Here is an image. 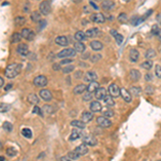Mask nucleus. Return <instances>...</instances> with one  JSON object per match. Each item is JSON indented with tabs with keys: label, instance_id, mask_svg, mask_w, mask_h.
<instances>
[{
	"label": "nucleus",
	"instance_id": "obj_1",
	"mask_svg": "<svg viewBox=\"0 0 161 161\" xmlns=\"http://www.w3.org/2000/svg\"><path fill=\"white\" fill-rule=\"evenodd\" d=\"M22 70V65L20 64H10L8 65L5 70V75L8 78H14L16 75H18Z\"/></svg>",
	"mask_w": 161,
	"mask_h": 161
},
{
	"label": "nucleus",
	"instance_id": "obj_2",
	"mask_svg": "<svg viewBox=\"0 0 161 161\" xmlns=\"http://www.w3.org/2000/svg\"><path fill=\"white\" fill-rule=\"evenodd\" d=\"M120 93H122V89L118 87L116 84H111L110 87H109V93H110L111 97L113 98H117L120 96Z\"/></svg>",
	"mask_w": 161,
	"mask_h": 161
},
{
	"label": "nucleus",
	"instance_id": "obj_3",
	"mask_svg": "<svg viewBox=\"0 0 161 161\" xmlns=\"http://www.w3.org/2000/svg\"><path fill=\"white\" fill-rule=\"evenodd\" d=\"M74 55H75V49H65L57 54V57L66 59L67 57H72V56H74Z\"/></svg>",
	"mask_w": 161,
	"mask_h": 161
},
{
	"label": "nucleus",
	"instance_id": "obj_4",
	"mask_svg": "<svg viewBox=\"0 0 161 161\" xmlns=\"http://www.w3.org/2000/svg\"><path fill=\"white\" fill-rule=\"evenodd\" d=\"M51 2L49 1H42L40 3V13L43 15H47L51 12Z\"/></svg>",
	"mask_w": 161,
	"mask_h": 161
},
{
	"label": "nucleus",
	"instance_id": "obj_5",
	"mask_svg": "<svg viewBox=\"0 0 161 161\" xmlns=\"http://www.w3.org/2000/svg\"><path fill=\"white\" fill-rule=\"evenodd\" d=\"M97 124L100 126V127L103 128H107V127H111L112 126V122L107 117L105 116H100V117L97 118Z\"/></svg>",
	"mask_w": 161,
	"mask_h": 161
},
{
	"label": "nucleus",
	"instance_id": "obj_6",
	"mask_svg": "<svg viewBox=\"0 0 161 161\" xmlns=\"http://www.w3.org/2000/svg\"><path fill=\"white\" fill-rule=\"evenodd\" d=\"M33 84L37 87H44L47 85V78L44 75H39L33 80Z\"/></svg>",
	"mask_w": 161,
	"mask_h": 161
},
{
	"label": "nucleus",
	"instance_id": "obj_7",
	"mask_svg": "<svg viewBox=\"0 0 161 161\" xmlns=\"http://www.w3.org/2000/svg\"><path fill=\"white\" fill-rule=\"evenodd\" d=\"M22 37L24 38V39L28 40V41H32V40L34 39V32L32 31V30L28 29V28H24V29L22 30Z\"/></svg>",
	"mask_w": 161,
	"mask_h": 161
},
{
	"label": "nucleus",
	"instance_id": "obj_8",
	"mask_svg": "<svg viewBox=\"0 0 161 161\" xmlns=\"http://www.w3.org/2000/svg\"><path fill=\"white\" fill-rule=\"evenodd\" d=\"M90 20L93 23H97V24H102L105 22V16L102 13H95V14H91Z\"/></svg>",
	"mask_w": 161,
	"mask_h": 161
},
{
	"label": "nucleus",
	"instance_id": "obj_9",
	"mask_svg": "<svg viewBox=\"0 0 161 161\" xmlns=\"http://www.w3.org/2000/svg\"><path fill=\"white\" fill-rule=\"evenodd\" d=\"M83 142L85 145L88 146H95L97 145V139L93 135H84L83 137Z\"/></svg>",
	"mask_w": 161,
	"mask_h": 161
},
{
	"label": "nucleus",
	"instance_id": "obj_10",
	"mask_svg": "<svg viewBox=\"0 0 161 161\" xmlns=\"http://www.w3.org/2000/svg\"><path fill=\"white\" fill-rule=\"evenodd\" d=\"M106 96H107L106 89H105V88H102V87H100L95 93V97H96V99H97L98 101H99V100H104L105 98H106Z\"/></svg>",
	"mask_w": 161,
	"mask_h": 161
},
{
	"label": "nucleus",
	"instance_id": "obj_11",
	"mask_svg": "<svg viewBox=\"0 0 161 161\" xmlns=\"http://www.w3.org/2000/svg\"><path fill=\"white\" fill-rule=\"evenodd\" d=\"M74 151H75L80 157L84 156V155H86L88 153V147H87V145H85V144H80L74 149Z\"/></svg>",
	"mask_w": 161,
	"mask_h": 161
},
{
	"label": "nucleus",
	"instance_id": "obj_12",
	"mask_svg": "<svg viewBox=\"0 0 161 161\" xmlns=\"http://www.w3.org/2000/svg\"><path fill=\"white\" fill-rule=\"evenodd\" d=\"M17 53L22 55V56H27L28 54H29V49H28V45L27 44H20L18 46H17Z\"/></svg>",
	"mask_w": 161,
	"mask_h": 161
},
{
	"label": "nucleus",
	"instance_id": "obj_13",
	"mask_svg": "<svg viewBox=\"0 0 161 161\" xmlns=\"http://www.w3.org/2000/svg\"><path fill=\"white\" fill-rule=\"evenodd\" d=\"M40 97L43 99L44 101H51L53 99V95L49 89H42L40 91Z\"/></svg>",
	"mask_w": 161,
	"mask_h": 161
},
{
	"label": "nucleus",
	"instance_id": "obj_14",
	"mask_svg": "<svg viewBox=\"0 0 161 161\" xmlns=\"http://www.w3.org/2000/svg\"><path fill=\"white\" fill-rule=\"evenodd\" d=\"M89 107H90L91 112H100L102 110V105L99 101H93L89 104Z\"/></svg>",
	"mask_w": 161,
	"mask_h": 161
},
{
	"label": "nucleus",
	"instance_id": "obj_15",
	"mask_svg": "<svg viewBox=\"0 0 161 161\" xmlns=\"http://www.w3.org/2000/svg\"><path fill=\"white\" fill-rule=\"evenodd\" d=\"M129 76L133 82H137V80L141 78V73H140V71L137 70V69H132V70L130 71Z\"/></svg>",
	"mask_w": 161,
	"mask_h": 161
},
{
	"label": "nucleus",
	"instance_id": "obj_16",
	"mask_svg": "<svg viewBox=\"0 0 161 161\" xmlns=\"http://www.w3.org/2000/svg\"><path fill=\"white\" fill-rule=\"evenodd\" d=\"M98 78L97 74L95 73V72H93V71H88L87 73L85 74V77H84V80H87V82H89V83H91V82H96V80Z\"/></svg>",
	"mask_w": 161,
	"mask_h": 161
},
{
	"label": "nucleus",
	"instance_id": "obj_17",
	"mask_svg": "<svg viewBox=\"0 0 161 161\" xmlns=\"http://www.w3.org/2000/svg\"><path fill=\"white\" fill-rule=\"evenodd\" d=\"M99 88H100L99 87V83L96 80V82H91V83H89V85L87 86V91L88 93H96Z\"/></svg>",
	"mask_w": 161,
	"mask_h": 161
},
{
	"label": "nucleus",
	"instance_id": "obj_18",
	"mask_svg": "<svg viewBox=\"0 0 161 161\" xmlns=\"http://www.w3.org/2000/svg\"><path fill=\"white\" fill-rule=\"evenodd\" d=\"M85 33H86V37L87 38H93V37L99 36L100 30L98 29V28H90V29H88Z\"/></svg>",
	"mask_w": 161,
	"mask_h": 161
},
{
	"label": "nucleus",
	"instance_id": "obj_19",
	"mask_svg": "<svg viewBox=\"0 0 161 161\" xmlns=\"http://www.w3.org/2000/svg\"><path fill=\"white\" fill-rule=\"evenodd\" d=\"M93 118V114L90 112H84L83 114H82V122H85V124H87V122H91V119Z\"/></svg>",
	"mask_w": 161,
	"mask_h": 161
},
{
	"label": "nucleus",
	"instance_id": "obj_20",
	"mask_svg": "<svg viewBox=\"0 0 161 161\" xmlns=\"http://www.w3.org/2000/svg\"><path fill=\"white\" fill-rule=\"evenodd\" d=\"M55 42H56L58 45H60V46H67L69 44L68 39H67V37H65V36H60V37L56 38Z\"/></svg>",
	"mask_w": 161,
	"mask_h": 161
},
{
	"label": "nucleus",
	"instance_id": "obj_21",
	"mask_svg": "<svg viewBox=\"0 0 161 161\" xmlns=\"http://www.w3.org/2000/svg\"><path fill=\"white\" fill-rule=\"evenodd\" d=\"M115 7V2L114 1H111V0H105L102 2V9L103 10H112L113 8Z\"/></svg>",
	"mask_w": 161,
	"mask_h": 161
},
{
	"label": "nucleus",
	"instance_id": "obj_22",
	"mask_svg": "<svg viewBox=\"0 0 161 161\" xmlns=\"http://www.w3.org/2000/svg\"><path fill=\"white\" fill-rule=\"evenodd\" d=\"M139 56H140V54L137 49H131V51H130L129 57L132 62H137V61L139 60Z\"/></svg>",
	"mask_w": 161,
	"mask_h": 161
},
{
	"label": "nucleus",
	"instance_id": "obj_23",
	"mask_svg": "<svg viewBox=\"0 0 161 161\" xmlns=\"http://www.w3.org/2000/svg\"><path fill=\"white\" fill-rule=\"evenodd\" d=\"M85 90H87V87L85 85H83V84H80V85H77L76 87H74L73 93L75 95H82V93H84Z\"/></svg>",
	"mask_w": 161,
	"mask_h": 161
},
{
	"label": "nucleus",
	"instance_id": "obj_24",
	"mask_svg": "<svg viewBox=\"0 0 161 161\" xmlns=\"http://www.w3.org/2000/svg\"><path fill=\"white\" fill-rule=\"evenodd\" d=\"M120 96L122 97V99H124L126 102H130V101L132 100V97L131 95H130V93L128 90H126V89H122V93H120Z\"/></svg>",
	"mask_w": 161,
	"mask_h": 161
},
{
	"label": "nucleus",
	"instance_id": "obj_25",
	"mask_svg": "<svg viewBox=\"0 0 161 161\" xmlns=\"http://www.w3.org/2000/svg\"><path fill=\"white\" fill-rule=\"evenodd\" d=\"M90 47L93 51H100L103 49V44L100 41H91L90 42Z\"/></svg>",
	"mask_w": 161,
	"mask_h": 161
},
{
	"label": "nucleus",
	"instance_id": "obj_26",
	"mask_svg": "<svg viewBox=\"0 0 161 161\" xmlns=\"http://www.w3.org/2000/svg\"><path fill=\"white\" fill-rule=\"evenodd\" d=\"M86 38L87 37H86V33L84 31H77V32H75V34H74V39H75L77 42H83Z\"/></svg>",
	"mask_w": 161,
	"mask_h": 161
},
{
	"label": "nucleus",
	"instance_id": "obj_27",
	"mask_svg": "<svg viewBox=\"0 0 161 161\" xmlns=\"http://www.w3.org/2000/svg\"><path fill=\"white\" fill-rule=\"evenodd\" d=\"M74 49H75V52H78V53H83L85 51V44H83L82 42L76 41L74 43Z\"/></svg>",
	"mask_w": 161,
	"mask_h": 161
},
{
	"label": "nucleus",
	"instance_id": "obj_28",
	"mask_svg": "<svg viewBox=\"0 0 161 161\" xmlns=\"http://www.w3.org/2000/svg\"><path fill=\"white\" fill-rule=\"evenodd\" d=\"M31 20L32 22L34 23H38V22H41V13L38 12V11H34V12L31 13Z\"/></svg>",
	"mask_w": 161,
	"mask_h": 161
},
{
	"label": "nucleus",
	"instance_id": "obj_29",
	"mask_svg": "<svg viewBox=\"0 0 161 161\" xmlns=\"http://www.w3.org/2000/svg\"><path fill=\"white\" fill-rule=\"evenodd\" d=\"M28 101H29L31 104H38L39 103V98H38L37 95H34V93H30L28 96Z\"/></svg>",
	"mask_w": 161,
	"mask_h": 161
},
{
	"label": "nucleus",
	"instance_id": "obj_30",
	"mask_svg": "<svg viewBox=\"0 0 161 161\" xmlns=\"http://www.w3.org/2000/svg\"><path fill=\"white\" fill-rule=\"evenodd\" d=\"M85 122H83L82 120H73V122H71V126H73V127H77L80 129H84L85 128Z\"/></svg>",
	"mask_w": 161,
	"mask_h": 161
},
{
	"label": "nucleus",
	"instance_id": "obj_31",
	"mask_svg": "<svg viewBox=\"0 0 161 161\" xmlns=\"http://www.w3.org/2000/svg\"><path fill=\"white\" fill-rule=\"evenodd\" d=\"M22 134H23V137H25L26 139H31V137H32L31 130L28 129V128H24V129H22Z\"/></svg>",
	"mask_w": 161,
	"mask_h": 161
},
{
	"label": "nucleus",
	"instance_id": "obj_32",
	"mask_svg": "<svg viewBox=\"0 0 161 161\" xmlns=\"http://www.w3.org/2000/svg\"><path fill=\"white\" fill-rule=\"evenodd\" d=\"M104 102H105V104H106V106H113V105L115 104L114 99H113V97H111V96H106V98L104 99Z\"/></svg>",
	"mask_w": 161,
	"mask_h": 161
},
{
	"label": "nucleus",
	"instance_id": "obj_33",
	"mask_svg": "<svg viewBox=\"0 0 161 161\" xmlns=\"http://www.w3.org/2000/svg\"><path fill=\"white\" fill-rule=\"evenodd\" d=\"M26 23V20H25V17L23 16H17L15 18V25L16 26H23V25Z\"/></svg>",
	"mask_w": 161,
	"mask_h": 161
},
{
	"label": "nucleus",
	"instance_id": "obj_34",
	"mask_svg": "<svg viewBox=\"0 0 161 161\" xmlns=\"http://www.w3.org/2000/svg\"><path fill=\"white\" fill-rule=\"evenodd\" d=\"M3 130H5L7 132H11L13 130V125L9 122H5V124L2 125Z\"/></svg>",
	"mask_w": 161,
	"mask_h": 161
},
{
	"label": "nucleus",
	"instance_id": "obj_35",
	"mask_svg": "<svg viewBox=\"0 0 161 161\" xmlns=\"http://www.w3.org/2000/svg\"><path fill=\"white\" fill-rule=\"evenodd\" d=\"M80 132L76 131V130H73V132H72L70 135V141H75V140L80 139Z\"/></svg>",
	"mask_w": 161,
	"mask_h": 161
},
{
	"label": "nucleus",
	"instance_id": "obj_36",
	"mask_svg": "<svg viewBox=\"0 0 161 161\" xmlns=\"http://www.w3.org/2000/svg\"><path fill=\"white\" fill-rule=\"evenodd\" d=\"M151 67H153V61H151V60L144 61V62L142 64V68L145 69V70H150Z\"/></svg>",
	"mask_w": 161,
	"mask_h": 161
},
{
	"label": "nucleus",
	"instance_id": "obj_37",
	"mask_svg": "<svg viewBox=\"0 0 161 161\" xmlns=\"http://www.w3.org/2000/svg\"><path fill=\"white\" fill-rule=\"evenodd\" d=\"M22 38H23L22 34L15 32V33L12 36V42H13V43H18V42L21 41V39H22Z\"/></svg>",
	"mask_w": 161,
	"mask_h": 161
},
{
	"label": "nucleus",
	"instance_id": "obj_38",
	"mask_svg": "<svg viewBox=\"0 0 161 161\" xmlns=\"http://www.w3.org/2000/svg\"><path fill=\"white\" fill-rule=\"evenodd\" d=\"M7 156H9V157H14V156H16V150H15L13 147H8L7 148Z\"/></svg>",
	"mask_w": 161,
	"mask_h": 161
},
{
	"label": "nucleus",
	"instance_id": "obj_39",
	"mask_svg": "<svg viewBox=\"0 0 161 161\" xmlns=\"http://www.w3.org/2000/svg\"><path fill=\"white\" fill-rule=\"evenodd\" d=\"M11 109V105L10 104H5V103H1L0 104V111L1 113H5Z\"/></svg>",
	"mask_w": 161,
	"mask_h": 161
},
{
	"label": "nucleus",
	"instance_id": "obj_40",
	"mask_svg": "<svg viewBox=\"0 0 161 161\" xmlns=\"http://www.w3.org/2000/svg\"><path fill=\"white\" fill-rule=\"evenodd\" d=\"M145 56H146V58H154L155 56H156V52L154 51V49H148V51L146 52V54H145Z\"/></svg>",
	"mask_w": 161,
	"mask_h": 161
},
{
	"label": "nucleus",
	"instance_id": "obj_41",
	"mask_svg": "<svg viewBox=\"0 0 161 161\" xmlns=\"http://www.w3.org/2000/svg\"><path fill=\"white\" fill-rule=\"evenodd\" d=\"M68 158H70L71 160H72V159H73V160H76V159L80 158V156H78L75 151L73 150V151H70V153L68 154Z\"/></svg>",
	"mask_w": 161,
	"mask_h": 161
},
{
	"label": "nucleus",
	"instance_id": "obj_42",
	"mask_svg": "<svg viewBox=\"0 0 161 161\" xmlns=\"http://www.w3.org/2000/svg\"><path fill=\"white\" fill-rule=\"evenodd\" d=\"M117 18L120 23H126L127 22V14H125V13H120V14L118 15Z\"/></svg>",
	"mask_w": 161,
	"mask_h": 161
},
{
	"label": "nucleus",
	"instance_id": "obj_43",
	"mask_svg": "<svg viewBox=\"0 0 161 161\" xmlns=\"http://www.w3.org/2000/svg\"><path fill=\"white\" fill-rule=\"evenodd\" d=\"M114 38H115V40H116V43H117L118 45H120V44L122 43V41H124V37H122L120 33H117Z\"/></svg>",
	"mask_w": 161,
	"mask_h": 161
},
{
	"label": "nucleus",
	"instance_id": "obj_44",
	"mask_svg": "<svg viewBox=\"0 0 161 161\" xmlns=\"http://www.w3.org/2000/svg\"><path fill=\"white\" fill-rule=\"evenodd\" d=\"M73 70H74V66L70 65V66H68V67H65V68L62 69V72H64V73H70V72H72Z\"/></svg>",
	"mask_w": 161,
	"mask_h": 161
},
{
	"label": "nucleus",
	"instance_id": "obj_45",
	"mask_svg": "<svg viewBox=\"0 0 161 161\" xmlns=\"http://www.w3.org/2000/svg\"><path fill=\"white\" fill-rule=\"evenodd\" d=\"M91 98H93V95H91L90 93H84V95H83V99L85 101H89V100H91Z\"/></svg>",
	"mask_w": 161,
	"mask_h": 161
},
{
	"label": "nucleus",
	"instance_id": "obj_46",
	"mask_svg": "<svg viewBox=\"0 0 161 161\" xmlns=\"http://www.w3.org/2000/svg\"><path fill=\"white\" fill-rule=\"evenodd\" d=\"M159 31H160L159 27L157 26V25H154V26H153V29H151V33L154 34V36H158Z\"/></svg>",
	"mask_w": 161,
	"mask_h": 161
},
{
	"label": "nucleus",
	"instance_id": "obj_47",
	"mask_svg": "<svg viewBox=\"0 0 161 161\" xmlns=\"http://www.w3.org/2000/svg\"><path fill=\"white\" fill-rule=\"evenodd\" d=\"M42 110H43L44 113H53V107L49 106V105H44Z\"/></svg>",
	"mask_w": 161,
	"mask_h": 161
},
{
	"label": "nucleus",
	"instance_id": "obj_48",
	"mask_svg": "<svg viewBox=\"0 0 161 161\" xmlns=\"http://www.w3.org/2000/svg\"><path fill=\"white\" fill-rule=\"evenodd\" d=\"M155 72H156V75L158 76L159 78H161V66L160 65H157L156 66V70H155Z\"/></svg>",
	"mask_w": 161,
	"mask_h": 161
},
{
	"label": "nucleus",
	"instance_id": "obj_49",
	"mask_svg": "<svg viewBox=\"0 0 161 161\" xmlns=\"http://www.w3.org/2000/svg\"><path fill=\"white\" fill-rule=\"evenodd\" d=\"M140 91H141V89H140V88H137V87H131V93L133 96L139 95Z\"/></svg>",
	"mask_w": 161,
	"mask_h": 161
},
{
	"label": "nucleus",
	"instance_id": "obj_50",
	"mask_svg": "<svg viewBox=\"0 0 161 161\" xmlns=\"http://www.w3.org/2000/svg\"><path fill=\"white\" fill-rule=\"evenodd\" d=\"M104 116L105 117H112V116H114V112H113L112 110L104 111Z\"/></svg>",
	"mask_w": 161,
	"mask_h": 161
},
{
	"label": "nucleus",
	"instance_id": "obj_51",
	"mask_svg": "<svg viewBox=\"0 0 161 161\" xmlns=\"http://www.w3.org/2000/svg\"><path fill=\"white\" fill-rule=\"evenodd\" d=\"M33 113H34V114H40L41 116H43V114H42V112H41V109H40V107H38L37 105L33 107Z\"/></svg>",
	"mask_w": 161,
	"mask_h": 161
},
{
	"label": "nucleus",
	"instance_id": "obj_52",
	"mask_svg": "<svg viewBox=\"0 0 161 161\" xmlns=\"http://www.w3.org/2000/svg\"><path fill=\"white\" fill-rule=\"evenodd\" d=\"M99 59H101V55H99V54H97V55L91 57V61H93V62H97Z\"/></svg>",
	"mask_w": 161,
	"mask_h": 161
},
{
	"label": "nucleus",
	"instance_id": "obj_53",
	"mask_svg": "<svg viewBox=\"0 0 161 161\" xmlns=\"http://www.w3.org/2000/svg\"><path fill=\"white\" fill-rule=\"evenodd\" d=\"M39 24H40L39 25V30H42L44 27H45V25H46V22H45V21H41Z\"/></svg>",
	"mask_w": 161,
	"mask_h": 161
},
{
	"label": "nucleus",
	"instance_id": "obj_54",
	"mask_svg": "<svg viewBox=\"0 0 161 161\" xmlns=\"http://www.w3.org/2000/svg\"><path fill=\"white\" fill-rule=\"evenodd\" d=\"M71 62H72V60H71V59H64V60L61 61L60 62V65H70Z\"/></svg>",
	"mask_w": 161,
	"mask_h": 161
},
{
	"label": "nucleus",
	"instance_id": "obj_55",
	"mask_svg": "<svg viewBox=\"0 0 161 161\" xmlns=\"http://www.w3.org/2000/svg\"><path fill=\"white\" fill-rule=\"evenodd\" d=\"M12 87H13V84H8V85L7 86H5V90H10V89H12Z\"/></svg>",
	"mask_w": 161,
	"mask_h": 161
},
{
	"label": "nucleus",
	"instance_id": "obj_56",
	"mask_svg": "<svg viewBox=\"0 0 161 161\" xmlns=\"http://www.w3.org/2000/svg\"><path fill=\"white\" fill-rule=\"evenodd\" d=\"M29 3H26V5H25L24 7V11L25 12H28V11H29V9H28V8H29Z\"/></svg>",
	"mask_w": 161,
	"mask_h": 161
},
{
	"label": "nucleus",
	"instance_id": "obj_57",
	"mask_svg": "<svg viewBox=\"0 0 161 161\" xmlns=\"http://www.w3.org/2000/svg\"><path fill=\"white\" fill-rule=\"evenodd\" d=\"M60 161H72L70 158H68V157H62V158L60 159Z\"/></svg>",
	"mask_w": 161,
	"mask_h": 161
},
{
	"label": "nucleus",
	"instance_id": "obj_58",
	"mask_svg": "<svg viewBox=\"0 0 161 161\" xmlns=\"http://www.w3.org/2000/svg\"><path fill=\"white\" fill-rule=\"evenodd\" d=\"M5 85V80H3V77H0V87H3Z\"/></svg>",
	"mask_w": 161,
	"mask_h": 161
},
{
	"label": "nucleus",
	"instance_id": "obj_59",
	"mask_svg": "<svg viewBox=\"0 0 161 161\" xmlns=\"http://www.w3.org/2000/svg\"><path fill=\"white\" fill-rule=\"evenodd\" d=\"M89 5H91V7H93V9H95V10H98V7H97V5H95V3H93V1H90V2H89Z\"/></svg>",
	"mask_w": 161,
	"mask_h": 161
},
{
	"label": "nucleus",
	"instance_id": "obj_60",
	"mask_svg": "<svg viewBox=\"0 0 161 161\" xmlns=\"http://www.w3.org/2000/svg\"><path fill=\"white\" fill-rule=\"evenodd\" d=\"M145 78H146V80H151V74L147 73L146 75H145Z\"/></svg>",
	"mask_w": 161,
	"mask_h": 161
},
{
	"label": "nucleus",
	"instance_id": "obj_61",
	"mask_svg": "<svg viewBox=\"0 0 161 161\" xmlns=\"http://www.w3.org/2000/svg\"><path fill=\"white\" fill-rule=\"evenodd\" d=\"M53 68L55 69V70H59V69H60V66H59V65H54Z\"/></svg>",
	"mask_w": 161,
	"mask_h": 161
},
{
	"label": "nucleus",
	"instance_id": "obj_62",
	"mask_svg": "<svg viewBox=\"0 0 161 161\" xmlns=\"http://www.w3.org/2000/svg\"><path fill=\"white\" fill-rule=\"evenodd\" d=\"M157 21L161 24V14H158V16H157Z\"/></svg>",
	"mask_w": 161,
	"mask_h": 161
},
{
	"label": "nucleus",
	"instance_id": "obj_63",
	"mask_svg": "<svg viewBox=\"0 0 161 161\" xmlns=\"http://www.w3.org/2000/svg\"><path fill=\"white\" fill-rule=\"evenodd\" d=\"M158 38L161 40V30H160V31H159V33H158Z\"/></svg>",
	"mask_w": 161,
	"mask_h": 161
},
{
	"label": "nucleus",
	"instance_id": "obj_64",
	"mask_svg": "<svg viewBox=\"0 0 161 161\" xmlns=\"http://www.w3.org/2000/svg\"><path fill=\"white\" fill-rule=\"evenodd\" d=\"M0 161H5V158H3V156H1V158H0Z\"/></svg>",
	"mask_w": 161,
	"mask_h": 161
}]
</instances>
